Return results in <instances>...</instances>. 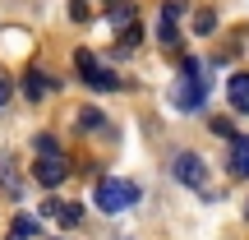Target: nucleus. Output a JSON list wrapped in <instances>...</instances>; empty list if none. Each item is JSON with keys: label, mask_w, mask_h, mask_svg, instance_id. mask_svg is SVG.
<instances>
[{"label": "nucleus", "mask_w": 249, "mask_h": 240, "mask_svg": "<svg viewBox=\"0 0 249 240\" xmlns=\"http://www.w3.org/2000/svg\"><path fill=\"white\" fill-rule=\"evenodd\" d=\"M203 102H208V70L194 55H185V60H180V79H176V88H171V107L198 111Z\"/></svg>", "instance_id": "1"}, {"label": "nucleus", "mask_w": 249, "mask_h": 240, "mask_svg": "<svg viewBox=\"0 0 249 240\" xmlns=\"http://www.w3.org/2000/svg\"><path fill=\"white\" fill-rule=\"evenodd\" d=\"M92 203L102 213H124V208L139 203V185L134 180H120V176H102L97 189H92Z\"/></svg>", "instance_id": "2"}, {"label": "nucleus", "mask_w": 249, "mask_h": 240, "mask_svg": "<svg viewBox=\"0 0 249 240\" xmlns=\"http://www.w3.org/2000/svg\"><path fill=\"white\" fill-rule=\"evenodd\" d=\"M74 70H79V79L88 83V88H97V92H116V88H120L116 70H111V65H102L97 51H88V46H79V51H74Z\"/></svg>", "instance_id": "3"}, {"label": "nucleus", "mask_w": 249, "mask_h": 240, "mask_svg": "<svg viewBox=\"0 0 249 240\" xmlns=\"http://www.w3.org/2000/svg\"><path fill=\"white\" fill-rule=\"evenodd\" d=\"M171 176H176L185 189H198V194H208V162L198 157V152H180V157L171 162Z\"/></svg>", "instance_id": "4"}, {"label": "nucleus", "mask_w": 249, "mask_h": 240, "mask_svg": "<svg viewBox=\"0 0 249 240\" xmlns=\"http://www.w3.org/2000/svg\"><path fill=\"white\" fill-rule=\"evenodd\" d=\"M65 176H70V162H65V152H37V162H33V180H37V185L55 189Z\"/></svg>", "instance_id": "5"}, {"label": "nucleus", "mask_w": 249, "mask_h": 240, "mask_svg": "<svg viewBox=\"0 0 249 240\" xmlns=\"http://www.w3.org/2000/svg\"><path fill=\"white\" fill-rule=\"evenodd\" d=\"M226 176L231 180H249V134H235L231 152H226Z\"/></svg>", "instance_id": "6"}, {"label": "nucleus", "mask_w": 249, "mask_h": 240, "mask_svg": "<svg viewBox=\"0 0 249 240\" xmlns=\"http://www.w3.org/2000/svg\"><path fill=\"white\" fill-rule=\"evenodd\" d=\"M55 88H60V83H55L46 70H28V74H23V97H28V102H42V97H51Z\"/></svg>", "instance_id": "7"}, {"label": "nucleus", "mask_w": 249, "mask_h": 240, "mask_svg": "<svg viewBox=\"0 0 249 240\" xmlns=\"http://www.w3.org/2000/svg\"><path fill=\"white\" fill-rule=\"evenodd\" d=\"M42 217H55V222L70 231V226L83 222V208L79 203H65V199H46V203H42Z\"/></svg>", "instance_id": "8"}, {"label": "nucleus", "mask_w": 249, "mask_h": 240, "mask_svg": "<svg viewBox=\"0 0 249 240\" xmlns=\"http://www.w3.org/2000/svg\"><path fill=\"white\" fill-rule=\"evenodd\" d=\"M226 102L249 116V74H231V79H226Z\"/></svg>", "instance_id": "9"}, {"label": "nucleus", "mask_w": 249, "mask_h": 240, "mask_svg": "<svg viewBox=\"0 0 249 240\" xmlns=\"http://www.w3.org/2000/svg\"><path fill=\"white\" fill-rule=\"evenodd\" d=\"M33 236H37V217L18 213L14 222H9V236H5V240H33Z\"/></svg>", "instance_id": "10"}, {"label": "nucleus", "mask_w": 249, "mask_h": 240, "mask_svg": "<svg viewBox=\"0 0 249 240\" xmlns=\"http://www.w3.org/2000/svg\"><path fill=\"white\" fill-rule=\"evenodd\" d=\"M79 129H83V134H102V129H107V116L92 111V107H83V111H79Z\"/></svg>", "instance_id": "11"}, {"label": "nucleus", "mask_w": 249, "mask_h": 240, "mask_svg": "<svg viewBox=\"0 0 249 240\" xmlns=\"http://www.w3.org/2000/svg\"><path fill=\"white\" fill-rule=\"evenodd\" d=\"M157 42H161V46H176V42H180V33H176V18H166V14L157 18Z\"/></svg>", "instance_id": "12"}, {"label": "nucleus", "mask_w": 249, "mask_h": 240, "mask_svg": "<svg viewBox=\"0 0 249 240\" xmlns=\"http://www.w3.org/2000/svg\"><path fill=\"white\" fill-rule=\"evenodd\" d=\"M111 23H116L120 33H124V28L134 23V5H129V0H120V5H111Z\"/></svg>", "instance_id": "13"}, {"label": "nucleus", "mask_w": 249, "mask_h": 240, "mask_svg": "<svg viewBox=\"0 0 249 240\" xmlns=\"http://www.w3.org/2000/svg\"><path fill=\"white\" fill-rule=\"evenodd\" d=\"M194 33H198V37L217 33V14H213V9H198V14H194Z\"/></svg>", "instance_id": "14"}, {"label": "nucleus", "mask_w": 249, "mask_h": 240, "mask_svg": "<svg viewBox=\"0 0 249 240\" xmlns=\"http://www.w3.org/2000/svg\"><path fill=\"white\" fill-rule=\"evenodd\" d=\"M70 18H74V23H88V18H92L88 0H70Z\"/></svg>", "instance_id": "15"}, {"label": "nucleus", "mask_w": 249, "mask_h": 240, "mask_svg": "<svg viewBox=\"0 0 249 240\" xmlns=\"http://www.w3.org/2000/svg\"><path fill=\"white\" fill-rule=\"evenodd\" d=\"M37 152H60V143H55L51 134H37Z\"/></svg>", "instance_id": "16"}, {"label": "nucleus", "mask_w": 249, "mask_h": 240, "mask_svg": "<svg viewBox=\"0 0 249 240\" xmlns=\"http://www.w3.org/2000/svg\"><path fill=\"white\" fill-rule=\"evenodd\" d=\"M161 14H166V18H180V14H185V5H180V0H166V5H161Z\"/></svg>", "instance_id": "17"}, {"label": "nucleus", "mask_w": 249, "mask_h": 240, "mask_svg": "<svg viewBox=\"0 0 249 240\" xmlns=\"http://www.w3.org/2000/svg\"><path fill=\"white\" fill-rule=\"evenodd\" d=\"M213 129L222 134V139H235V125H231V120H213Z\"/></svg>", "instance_id": "18"}, {"label": "nucleus", "mask_w": 249, "mask_h": 240, "mask_svg": "<svg viewBox=\"0 0 249 240\" xmlns=\"http://www.w3.org/2000/svg\"><path fill=\"white\" fill-rule=\"evenodd\" d=\"M5 102H9V83L0 79V107H5Z\"/></svg>", "instance_id": "19"}, {"label": "nucleus", "mask_w": 249, "mask_h": 240, "mask_svg": "<svg viewBox=\"0 0 249 240\" xmlns=\"http://www.w3.org/2000/svg\"><path fill=\"white\" fill-rule=\"evenodd\" d=\"M245 217H249V203H245Z\"/></svg>", "instance_id": "20"}, {"label": "nucleus", "mask_w": 249, "mask_h": 240, "mask_svg": "<svg viewBox=\"0 0 249 240\" xmlns=\"http://www.w3.org/2000/svg\"><path fill=\"white\" fill-rule=\"evenodd\" d=\"M111 5H120V0H111Z\"/></svg>", "instance_id": "21"}]
</instances>
